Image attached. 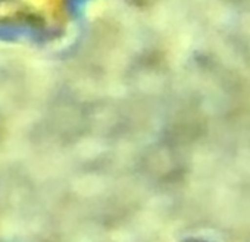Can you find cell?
Wrapping results in <instances>:
<instances>
[{"label": "cell", "instance_id": "2", "mask_svg": "<svg viewBox=\"0 0 250 242\" xmlns=\"http://www.w3.org/2000/svg\"><path fill=\"white\" fill-rule=\"evenodd\" d=\"M180 242H213V241L208 239L205 236H188V238H186V239H183Z\"/></svg>", "mask_w": 250, "mask_h": 242}, {"label": "cell", "instance_id": "1", "mask_svg": "<svg viewBox=\"0 0 250 242\" xmlns=\"http://www.w3.org/2000/svg\"><path fill=\"white\" fill-rule=\"evenodd\" d=\"M65 0H0V15L22 24H53Z\"/></svg>", "mask_w": 250, "mask_h": 242}]
</instances>
